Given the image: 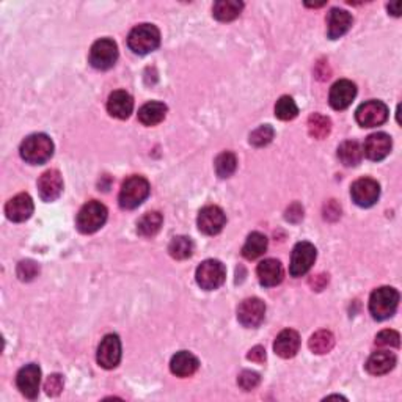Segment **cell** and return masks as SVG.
I'll use <instances>...</instances> for the list:
<instances>
[{
	"instance_id": "cell-1",
	"label": "cell",
	"mask_w": 402,
	"mask_h": 402,
	"mask_svg": "<svg viewBox=\"0 0 402 402\" xmlns=\"http://www.w3.org/2000/svg\"><path fill=\"white\" fill-rule=\"evenodd\" d=\"M19 151H21V157L27 163L41 166L54 154V143L46 134H32L22 142Z\"/></svg>"
},
{
	"instance_id": "cell-2",
	"label": "cell",
	"mask_w": 402,
	"mask_h": 402,
	"mask_svg": "<svg viewBox=\"0 0 402 402\" xmlns=\"http://www.w3.org/2000/svg\"><path fill=\"white\" fill-rule=\"evenodd\" d=\"M161 44V32L153 24H140L130 30L128 36L129 49L138 55L154 52Z\"/></svg>"
},
{
	"instance_id": "cell-3",
	"label": "cell",
	"mask_w": 402,
	"mask_h": 402,
	"mask_svg": "<svg viewBox=\"0 0 402 402\" xmlns=\"http://www.w3.org/2000/svg\"><path fill=\"white\" fill-rule=\"evenodd\" d=\"M399 305V293L391 286L377 288L369 299V311L377 321H385L396 313Z\"/></svg>"
},
{
	"instance_id": "cell-4",
	"label": "cell",
	"mask_w": 402,
	"mask_h": 402,
	"mask_svg": "<svg viewBox=\"0 0 402 402\" xmlns=\"http://www.w3.org/2000/svg\"><path fill=\"white\" fill-rule=\"evenodd\" d=\"M107 208L102 203L91 200L87 204H83L82 209L79 210L76 225L77 229L83 234H93L98 229L104 227L105 220H107Z\"/></svg>"
},
{
	"instance_id": "cell-5",
	"label": "cell",
	"mask_w": 402,
	"mask_h": 402,
	"mask_svg": "<svg viewBox=\"0 0 402 402\" xmlns=\"http://www.w3.org/2000/svg\"><path fill=\"white\" fill-rule=\"evenodd\" d=\"M149 195V182L143 176H130L123 182L120 196V206L123 209H135L148 199Z\"/></svg>"
},
{
	"instance_id": "cell-6",
	"label": "cell",
	"mask_w": 402,
	"mask_h": 402,
	"mask_svg": "<svg viewBox=\"0 0 402 402\" xmlns=\"http://www.w3.org/2000/svg\"><path fill=\"white\" fill-rule=\"evenodd\" d=\"M195 279L204 291H214L225 283L227 269L219 260H206L196 269Z\"/></svg>"
},
{
	"instance_id": "cell-7",
	"label": "cell",
	"mask_w": 402,
	"mask_h": 402,
	"mask_svg": "<svg viewBox=\"0 0 402 402\" xmlns=\"http://www.w3.org/2000/svg\"><path fill=\"white\" fill-rule=\"evenodd\" d=\"M118 60V48L116 43L110 38H101L91 46L90 49V65L96 69H110L115 67Z\"/></svg>"
},
{
	"instance_id": "cell-8",
	"label": "cell",
	"mask_w": 402,
	"mask_h": 402,
	"mask_svg": "<svg viewBox=\"0 0 402 402\" xmlns=\"http://www.w3.org/2000/svg\"><path fill=\"white\" fill-rule=\"evenodd\" d=\"M355 118L361 128H377L388 120V107L382 101H368L357 109Z\"/></svg>"
},
{
	"instance_id": "cell-9",
	"label": "cell",
	"mask_w": 402,
	"mask_h": 402,
	"mask_svg": "<svg viewBox=\"0 0 402 402\" xmlns=\"http://www.w3.org/2000/svg\"><path fill=\"white\" fill-rule=\"evenodd\" d=\"M316 247L309 242H299L293 250L291 266H289V274L294 279L305 275L309 269L313 267L316 261Z\"/></svg>"
},
{
	"instance_id": "cell-10",
	"label": "cell",
	"mask_w": 402,
	"mask_h": 402,
	"mask_svg": "<svg viewBox=\"0 0 402 402\" xmlns=\"http://www.w3.org/2000/svg\"><path fill=\"white\" fill-rule=\"evenodd\" d=\"M351 196L359 206L371 208L373 204L377 203L380 196L379 182L373 180V177H360V180L352 184Z\"/></svg>"
},
{
	"instance_id": "cell-11",
	"label": "cell",
	"mask_w": 402,
	"mask_h": 402,
	"mask_svg": "<svg viewBox=\"0 0 402 402\" xmlns=\"http://www.w3.org/2000/svg\"><path fill=\"white\" fill-rule=\"evenodd\" d=\"M96 360L101 368L114 369L120 365L121 360V341L118 335H105L100 347H98Z\"/></svg>"
},
{
	"instance_id": "cell-12",
	"label": "cell",
	"mask_w": 402,
	"mask_h": 402,
	"mask_svg": "<svg viewBox=\"0 0 402 402\" xmlns=\"http://www.w3.org/2000/svg\"><path fill=\"white\" fill-rule=\"evenodd\" d=\"M266 316V305L261 299H246L239 308H237V319L241 324L247 328H255L261 326V322L264 321Z\"/></svg>"
},
{
	"instance_id": "cell-13",
	"label": "cell",
	"mask_w": 402,
	"mask_h": 402,
	"mask_svg": "<svg viewBox=\"0 0 402 402\" xmlns=\"http://www.w3.org/2000/svg\"><path fill=\"white\" fill-rule=\"evenodd\" d=\"M39 384H41V369L38 365L30 363L19 369L16 385L25 398L35 399L39 393Z\"/></svg>"
},
{
	"instance_id": "cell-14",
	"label": "cell",
	"mask_w": 402,
	"mask_h": 402,
	"mask_svg": "<svg viewBox=\"0 0 402 402\" xmlns=\"http://www.w3.org/2000/svg\"><path fill=\"white\" fill-rule=\"evenodd\" d=\"M227 223L225 213L219 206H206L199 214V229L203 234H219Z\"/></svg>"
},
{
	"instance_id": "cell-15",
	"label": "cell",
	"mask_w": 402,
	"mask_h": 402,
	"mask_svg": "<svg viewBox=\"0 0 402 402\" xmlns=\"http://www.w3.org/2000/svg\"><path fill=\"white\" fill-rule=\"evenodd\" d=\"M38 192L43 201H55L63 192V177L58 170H48L39 176Z\"/></svg>"
},
{
	"instance_id": "cell-16",
	"label": "cell",
	"mask_w": 402,
	"mask_h": 402,
	"mask_svg": "<svg viewBox=\"0 0 402 402\" xmlns=\"http://www.w3.org/2000/svg\"><path fill=\"white\" fill-rule=\"evenodd\" d=\"M34 201H32V196L29 194H18L5 204L6 217H8V220L16 223L29 220L34 214Z\"/></svg>"
},
{
	"instance_id": "cell-17",
	"label": "cell",
	"mask_w": 402,
	"mask_h": 402,
	"mask_svg": "<svg viewBox=\"0 0 402 402\" xmlns=\"http://www.w3.org/2000/svg\"><path fill=\"white\" fill-rule=\"evenodd\" d=\"M391 147H393V142H391L390 135L385 133H375L366 138L365 147H363V154L368 157L369 161L379 162L390 154Z\"/></svg>"
},
{
	"instance_id": "cell-18",
	"label": "cell",
	"mask_w": 402,
	"mask_h": 402,
	"mask_svg": "<svg viewBox=\"0 0 402 402\" xmlns=\"http://www.w3.org/2000/svg\"><path fill=\"white\" fill-rule=\"evenodd\" d=\"M355 96H357V87H355V83L347 81V79H342V81H338L332 87L330 95H328V101H330V105L335 110H344L352 104Z\"/></svg>"
},
{
	"instance_id": "cell-19",
	"label": "cell",
	"mask_w": 402,
	"mask_h": 402,
	"mask_svg": "<svg viewBox=\"0 0 402 402\" xmlns=\"http://www.w3.org/2000/svg\"><path fill=\"white\" fill-rule=\"evenodd\" d=\"M107 110L114 118H118V120H126L134 110L133 96L123 90L114 91V93L109 96Z\"/></svg>"
},
{
	"instance_id": "cell-20",
	"label": "cell",
	"mask_w": 402,
	"mask_h": 402,
	"mask_svg": "<svg viewBox=\"0 0 402 402\" xmlns=\"http://www.w3.org/2000/svg\"><path fill=\"white\" fill-rule=\"evenodd\" d=\"M352 27V16L346 10L333 8L327 16V34L330 39H338L346 35Z\"/></svg>"
},
{
	"instance_id": "cell-21",
	"label": "cell",
	"mask_w": 402,
	"mask_h": 402,
	"mask_svg": "<svg viewBox=\"0 0 402 402\" xmlns=\"http://www.w3.org/2000/svg\"><path fill=\"white\" fill-rule=\"evenodd\" d=\"M256 275H258V280L262 286L272 288L280 285L285 272H283V266L280 261L264 260L260 262L258 267H256Z\"/></svg>"
},
{
	"instance_id": "cell-22",
	"label": "cell",
	"mask_w": 402,
	"mask_h": 402,
	"mask_svg": "<svg viewBox=\"0 0 402 402\" xmlns=\"http://www.w3.org/2000/svg\"><path fill=\"white\" fill-rule=\"evenodd\" d=\"M300 349V336L295 330H283L274 342V351L281 359H293Z\"/></svg>"
},
{
	"instance_id": "cell-23",
	"label": "cell",
	"mask_w": 402,
	"mask_h": 402,
	"mask_svg": "<svg viewBox=\"0 0 402 402\" xmlns=\"http://www.w3.org/2000/svg\"><path fill=\"white\" fill-rule=\"evenodd\" d=\"M199 366H200L199 359L187 351L177 352L176 355H173V359L170 361V369L176 377H190V375H194L196 373Z\"/></svg>"
},
{
	"instance_id": "cell-24",
	"label": "cell",
	"mask_w": 402,
	"mask_h": 402,
	"mask_svg": "<svg viewBox=\"0 0 402 402\" xmlns=\"http://www.w3.org/2000/svg\"><path fill=\"white\" fill-rule=\"evenodd\" d=\"M396 365V357L393 352L379 351L374 352L366 361V371L373 375H384L390 373Z\"/></svg>"
},
{
	"instance_id": "cell-25",
	"label": "cell",
	"mask_w": 402,
	"mask_h": 402,
	"mask_svg": "<svg viewBox=\"0 0 402 402\" xmlns=\"http://www.w3.org/2000/svg\"><path fill=\"white\" fill-rule=\"evenodd\" d=\"M167 105L159 101H151L142 105V109L138 110V121L145 126H156L163 118L167 116Z\"/></svg>"
},
{
	"instance_id": "cell-26",
	"label": "cell",
	"mask_w": 402,
	"mask_h": 402,
	"mask_svg": "<svg viewBox=\"0 0 402 402\" xmlns=\"http://www.w3.org/2000/svg\"><path fill=\"white\" fill-rule=\"evenodd\" d=\"M243 10V4L237 0H220L213 6V15L220 22H229L241 15Z\"/></svg>"
},
{
	"instance_id": "cell-27",
	"label": "cell",
	"mask_w": 402,
	"mask_h": 402,
	"mask_svg": "<svg viewBox=\"0 0 402 402\" xmlns=\"http://www.w3.org/2000/svg\"><path fill=\"white\" fill-rule=\"evenodd\" d=\"M267 250V237L258 232H255L247 237L242 247V255L246 260H256L266 253Z\"/></svg>"
},
{
	"instance_id": "cell-28",
	"label": "cell",
	"mask_w": 402,
	"mask_h": 402,
	"mask_svg": "<svg viewBox=\"0 0 402 402\" xmlns=\"http://www.w3.org/2000/svg\"><path fill=\"white\" fill-rule=\"evenodd\" d=\"M338 157L346 167H357L363 159V149L355 140L342 142L338 148Z\"/></svg>"
},
{
	"instance_id": "cell-29",
	"label": "cell",
	"mask_w": 402,
	"mask_h": 402,
	"mask_svg": "<svg viewBox=\"0 0 402 402\" xmlns=\"http://www.w3.org/2000/svg\"><path fill=\"white\" fill-rule=\"evenodd\" d=\"M162 215L159 213H147L140 220L137 222V233L143 237H153L161 232L162 227Z\"/></svg>"
},
{
	"instance_id": "cell-30",
	"label": "cell",
	"mask_w": 402,
	"mask_h": 402,
	"mask_svg": "<svg viewBox=\"0 0 402 402\" xmlns=\"http://www.w3.org/2000/svg\"><path fill=\"white\" fill-rule=\"evenodd\" d=\"M168 253L175 260H187L194 253V242L187 236H176L168 246Z\"/></svg>"
},
{
	"instance_id": "cell-31",
	"label": "cell",
	"mask_w": 402,
	"mask_h": 402,
	"mask_svg": "<svg viewBox=\"0 0 402 402\" xmlns=\"http://www.w3.org/2000/svg\"><path fill=\"white\" fill-rule=\"evenodd\" d=\"M308 346L311 349L313 354L318 355L328 354L335 347V336L328 330H319L309 338Z\"/></svg>"
},
{
	"instance_id": "cell-32",
	"label": "cell",
	"mask_w": 402,
	"mask_h": 402,
	"mask_svg": "<svg viewBox=\"0 0 402 402\" xmlns=\"http://www.w3.org/2000/svg\"><path fill=\"white\" fill-rule=\"evenodd\" d=\"M332 130V121L327 116L321 114H313L308 118V133L313 138L322 140L326 138Z\"/></svg>"
},
{
	"instance_id": "cell-33",
	"label": "cell",
	"mask_w": 402,
	"mask_h": 402,
	"mask_svg": "<svg viewBox=\"0 0 402 402\" xmlns=\"http://www.w3.org/2000/svg\"><path fill=\"white\" fill-rule=\"evenodd\" d=\"M299 115V107L291 96H281L275 104V116L283 121L294 120Z\"/></svg>"
},
{
	"instance_id": "cell-34",
	"label": "cell",
	"mask_w": 402,
	"mask_h": 402,
	"mask_svg": "<svg viewBox=\"0 0 402 402\" xmlns=\"http://www.w3.org/2000/svg\"><path fill=\"white\" fill-rule=\"evenodd\" d=\"M237 168V159L233 153H229V151H225V153H222L217 156L215 159V171L217 175L220 177H229L232 176Z\"/></svg>"
},
{
	"instance_id": "cell-35",
	"label": "cell",
	"mask_w": 402,
	"mask_h": 402,
	"mask_svg": "<svg viewBox=\"0 0 402 402\" xmlns=\"http://www.w3.org/2000/svg\"><path fill=\"white\" fill-rule=\"evenodd\" d=\"M274 135H275L274 128L269 126V124H264V126H260L258 129H255L253 133L250 134V143H252L256 148L266 147V145L272 142Z\"/></svg>"
},
{
	"instance_id": "cell-36",
	"label": "cell",
	"mask_w": 402,
	"mask_h": 402,
	"mask_svg": "<svg viewBox=\"0 0 402 402\" xmlns=\"http://www.w3.org/2000/svg\"><path fill=\"white\" fill-rule=\"evenodd\" d=\"M16 274H18L19 280H21V281H32V280H35L36 276H38L39 266L36 264L35 261L25 260V261H21L18 264Z\"/></svg>"
},
{
	"instance_id": "cell-37",
	"label": "cell",
	"mask_w": 402,
	"mask_h": 402,
	"mask_svg": "<svg viewBox=\"0 0 402 402\" xmlns=\"http://www.w3.org/2000/svg\"><path fill=\"white\" fill-rule=\"evenodd\" d=\"M260 374L255 371H242L237 377V385H239L243 391H252L260 385Z\"/></svg>"
},
{
	"instance_id": "cell-38",
	"label": "cell",
	"mask_w": 402,
	"mask_h": 402,
	"mask_svg": "<svg viewBox=\"0 0 402 402\" xmlns=\"http://www.w3.org/2000/svg\"><path fill=\"white\" fill-rule=\"evenodd\" d=\"M401 336L394 330H384L375 336V346L379 347H399Z\"/></svg>"
},
{
	"instance_id": "cell-39",
	"label": "cell",
	"mask_w": 402,
	"mask_h": 402,
	"mask_svg": "<svg viewBox=\"0 0 402 402\" xmlns=\"http://www.w3.org/2000/svg\"><path fill=\"white\" fill-rule=\"evenodd\" d=\"M44 390L49 396H58L63 390V377L60 374H51L44 384Z\"/></svg>"
},
{
	"instance_id": "cell-40",
	"label": "cell",
	"mask_w": 402,
	"mask_h": 402,
	"mask_svg": "<svg viewBox=\"0 0 402 402\" xmlns=\"http://www.w3.org/2000/svg\"><path fill=\"white\" fill-rule=\"evenodd\" d=\"M247 359L255 361V363H264V361H266L264 347H262V346H255L253 349H250Z\"/></svg>"
},
{
	"instance_id": "cell-41",
	"label": "cell",
	"mask_w": 402,
	"mask_h": 402,
	"mask_svg": "<svg viewBox=\"0 0 402 402\" xmlns=\"http://www.w3.org/2000/svg\"><path fill=\"white\" fill-rule=\"evenodd\" d=\"M303 217V209L299 206L297 203L293 204L291 208L286 210V219L291 220V222H299Z\"/></svg>"
},
{
	"instance_id": "cell-42",
	"label": "cell",
	"mask_w": 402,
	"mask_h": 402,
	"mask_svg": "<svg viewBox=\"0 0 402 402\" xmlns=\"http://www.w3.org/2000/svg\"><path fill=\"white\" fill-rule=\"evenodd\" d=\"M388 11H390L393 16H401V2H394V4L388 5Z\"/></svg>"
}]
</instances>
